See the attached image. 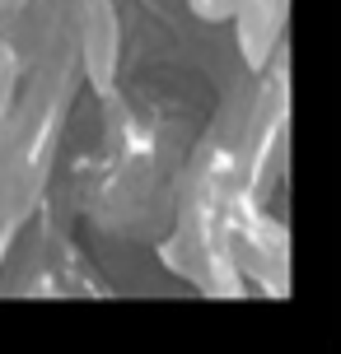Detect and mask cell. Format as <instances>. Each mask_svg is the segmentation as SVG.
<instances>
[{
	"label": "cell",
	"instance_id": "cell-1",
	"mask_svg": "<svg viewBox=\"0 0 341 354\" xmlns=\"http://www.w3.org/2000/svg\"><path fill=\"white\" fill-rule=\"evenodd\" d=\"M71 47L80 61V84L108 98L122 71V15L117 0H71Z\"/></svg>",
	"mask_w": 341,
	"mask_h": 354
},
{
	"label": "cell",
	"instance_id": "cell-2",
	"mask_svg": "<svg viewBox=\"0 0 341 354\" xmlns=\"http://www.w3.org/2000/svg\"><path fill=\"white\" fill-rule=\"evenodd\" d=\"M286 10H290V0H243L234 10V47H238V61L252 75L262 66H271V56L281 52Z\"/></svg>",
	"mask_w": 341,
	"mask_h": 354
},
{
	"label": "cell",
	"instance_id": "cell-3",
	"mask_svg": "<svg viewBox=\"0 0 341 354\" xmlns=\"http://www.w3.org/2000/svg\"><path fill=\"white\" fill-rule=\"evenodd\" d=\"M19 84H24V61H19V52L10 47V37L0 33V122L10 117V107H15V98H19Z\"/></svg>",
	"mask_w": 341,
	"mask_h": 354
},
{
	"label": "cell",
	"instance_id": "cell-4",
	"mask_svg": "<svg viewBox=\"0 0 341 354\" xmlns=\"http://www.w3.org/2000/svg\"><path fill=\"white\" fill-rule=\"evenodd\" d=\"M19 10H24V0H0V33H5V28L15 24Z\"/></svg>",
	"mask_w": 341,
	"mask_h": 354
}]
</instances>
